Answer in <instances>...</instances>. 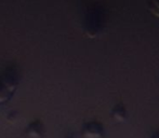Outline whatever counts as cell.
<instances>
[{"mask_svg":"<svg viewBox=\"0 0 159 138\" xmlns=\"http://www.w3.org/2000/svg\"><path fill=\"white\" fill-rule=\"evenodd\" d=\"M20 78L12 69L0 72V104H6L13 97L19 88Z\"/></svg>","mask_w":159,"mask_h":138,"instance_id":"1","label":"cell"},{"mask_svg":"<svg viewBox=\"0 0 159 138\" xmlns=\"http://www.w3.org/2000/svg\"><path fill=\"white\" fill-rule=\"evenodd\" d=\"M81 134L84 138H103L104 136V126L98 121L87 122L82 126Z\"/></svg>","mask_w":159,"mask_h":138,"instance_id":"2","label":"cell"},{"mask_svg":"<svg viewBox=\"0 0 159 138\" xmlns=\"http://www.w3.org/2000/svg\"><path fill=\"white\" fill-rule=\"evenodd\" d=\"M44 134V125L40 120L32 121L26 127V135L30 138H42Z\"/></svg>","mask_w":159,"mask_h":138,"instance_id":"3","label":"cell"},{"mask_svg":"<svg viewBox=\"0 0 159 138\" xmlns=\"http://www.w3.org/2000/svg\"><path fill=\"white\" fill-rule=\"evenodd\" d=\"M111 118L117 122H125L128 118L127 110L121 103L117 104L111 109Z\"/></svg>","mask_w":159,"mask_h":138,"instance_id":"4","label":"cell"},{"mask_svg":"<svg viewBox=\"0 0 159 138\" xmlns=\"http://www.w3.org/2000/svg\"><path fill=\"white\" fill-rule=\"evenodd\" d=\"M149 138H159V130L156 131V132H154L153 134H152V136Z\"/></svg>","mask_w":159,"mask_h":138,"instance_id":"5","label":"cell"},{"mask_svg":"<svg viewBox=\"0 0 159 138\" xmlns=\"http://www.w3.org/2000/svg\"><path fill=\"white\" fill-rule=\"evenodd\" d=\"M70 138H73V137H70Z\"/></svg>","mask_w":159,"mask_h":138,"instance_id":"6","label":"cell"}]
</instances>
